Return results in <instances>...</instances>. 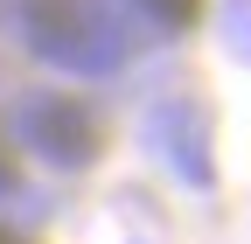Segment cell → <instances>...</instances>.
<instances>
[{"label": "cell", "instance_id": "cell-1", "mask_svg": "<svg viewBox=\"0 0 251 244\" xmlns=\"http://www.w3.org/2000/svg\"><path fill=\"white\" fill-rule=\"evenodd\" d=\"M28 146H42L56 168H84L91 154H98V126H91L84 105L35 98V105H28Z\"/></svg>", "mask_w": 251, "mask_h": 244}, {"label": "cell", "instance_id": "cell-2", "mask_svg": "<svg viewBox=\"0 0 251 244\" xmlns=\"http://www.w3.org/2000/svg\"><path fill=\"white\" fill-rule=\"evenodd\" d=\"M140 7L161 21V28H196V14H202V0H140Z\"/></svg>", "mask_w": 251, "mask_h": 244}, {"label": "cell", "instance_id": "cell-3", "mask_svg": "<svg viewBox=\"0 0 251 244\" xmlns=\"http://www.w3.org/2000/svg\"><path fill=\"white\" fill-rule=\"evenodd\" d=\"M7 189H21V146L7 133V119H0V195H7Z\"/></svg>", "mask_w": 251, "mask_h": 244}, {"label": "cell", "instance_id": "cell-4", "mask_svg": "<svg viewBox=\"0 0 251 244\" xmlns=\"http://www.w3.org/2000/svg\"><path fill=\"white\" fill-rule=\"evenodd\" d=\"M0 244H35V237H21V230H7V223H0Z\"/></svg>", "mask_w": 251, "mask_h": 244}]
</instances>
